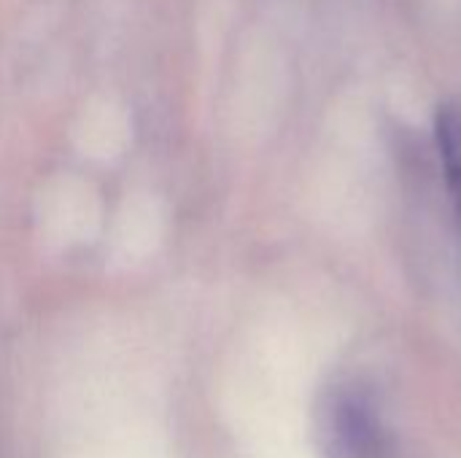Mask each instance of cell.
Returning <instances> with one entry per match:
<instances>
[{"label": "cell", "instance_id": "6da1fadb", "mask_svg": "<svg viewBox=\"0 0 461 458\" xmlns=\"http://www.w3.org/2000/svg\"><path fill=\"white\" fill-rule=\"evenodd\" d=\"M321 440L332 458H389V440L373 405L357 391H335L321 410Z\"/></svg>", "mask_w": 461, "mask_h": 458}, {"label": "cell", "instance_id": "7a4b0ae2", "mask_svg": "<svg viewBox=\"0 0 461 458\" xmlns=\"http://www.w3.org/2000/svg\"><path fill=\"white\" fill-rule=\"evenodd\" d=\"M438 146L451 194L461 213V103H446L438 113Z\"/></svg>", "mask_w": 461, "mask_h": 458}]
</instances>
